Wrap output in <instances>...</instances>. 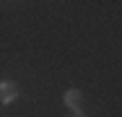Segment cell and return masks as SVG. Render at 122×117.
<instances>
[{"label":"cell","instance_id":"cell-1","mask_svg":"<svg viewBox=\"0 0 122 117\" xmlns=\"http://www.w3.org/2000/svg\"><path fill=\"white\" fill-rule=\"evenodd\" d=\"M21 94V86L16 81H3L0 83V104H13Z\"/></svg>","mask_w":122,"mask_h":117},{"label":"cell","instance_id":"cell-2","mask_svg":"<svg viewBox=\"0 0 122 117\" xmlns=\"http://www.w3.org/2000/svg\"><path fill=\"white\" fill-rule=\"evenodd\" d=\"M62 101H65V107H68V109L78 112V109H81V101H83L81 89H68V91H65V96H62Z\"/></svg>","mask_w":122,"mask_h":117},{"label":"cell","instance_id":"cell-3","mask_svg":"<svg viewBox=\"0 0 122 117\" xmlns=\"http://www.w3.org/2000/svg\"><path fill=\"white\" fill-rule=\"evenodd\" d=\"M73 117H86V115H83V109H78V112H73Z\"/></svg>","mask_w":122,"mask_h":117}]
</instances>
